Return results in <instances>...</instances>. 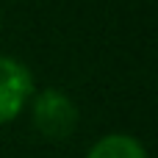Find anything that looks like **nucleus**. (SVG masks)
<instances>
[{
    "label": "nucleus",
    "instance_id": "nucleus-1",
    "mask_svg": "<svg viewBox=\"0 0 158 158\" xmlns=\"http://www.w3.org/2000/svg\"><path fill=\"white\" fill-rule=\"evenodd\" d=\"M28 108H31V122H33V128L42 139L61 142V139H69L78 131V122H81L78 106L67 92H61L56 86L33 92Z\"/></svg>",
    "mask_w": 158,
    "mask_h": 158
},
{
    "label": "nucleus",
    "instance_id": "nucleus-3",
    "mask_svg": "<svg viewBox=\"0 0 158 158\" xmlns=\"http://www.w3.org/2000/svg\"><path fill=\"white\" fill-rule=\"evenodd\" d=\"M86 158H150V156H147V147L136 136H131V133H106L89 147Z\"/></svg>",
    "mask_w": 158,
    "mask_h": 158
},
{
    "label": "nucleus",
    "instance_id": "nucleus-2",
    "mask_svg": "<svg viewBox=\"0 0 158 158\" xmlns=\"http://www.w3.org/2000/svg\"><path fill=\"white\" fill-rule=\"evenodd\" d=\"M36 92L33 72L17 56H0V128L14 122Z\"/></svg>",
    "mask_w": 158,
    "mask_h": 158
}]
</instances>
